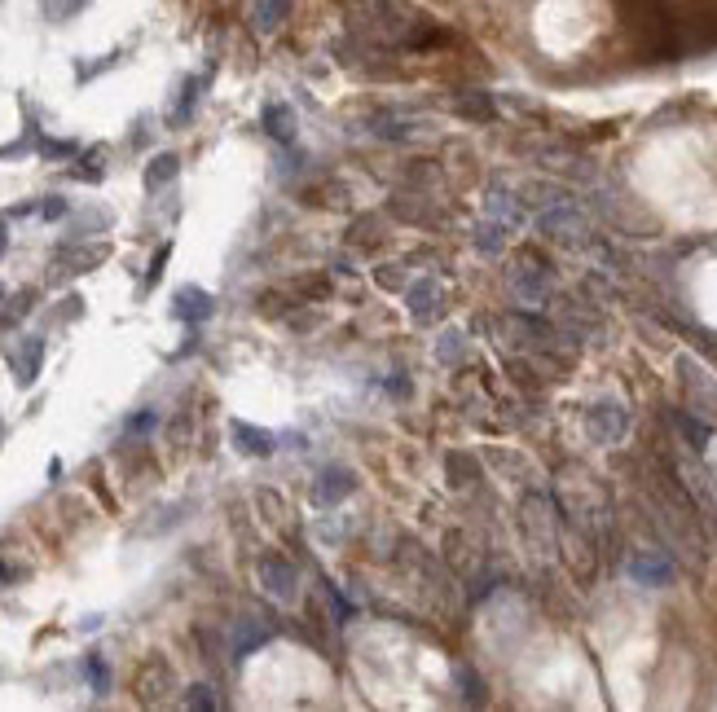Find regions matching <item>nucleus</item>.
<instances>
[{"label": "nucleus", "instance_id": "obj_13", "mask_svg": "<svg viewBox=\"0 0 717 712\" xmlns=\"http://www.w3.org/2000/svg\"><path fill=\"white\" fill-rule=\"evenodd\" d=\"M674 422H678V431H682V436L691 440V449H696V453L709 449V440H713L709 422H700V418H691V414H674Z\"/></svg>", "mask_w": 717, "mask_h": 712}, {"label": "nucleus", "instance_id": "obj_24", "mask_svg": "<svg viewBox=\"0 0 717 712\" xmlns=\"http://www.w3.org/2000/svg\"><path fill=\"white\" fill-rule=\"evenodd\" d=\"M5 247H9V233H5V220H0V255H5Z\"/></svg>", "mask_w": 717, "mask_h": 712}, {"label": "nucleus", "instance_id": "obj_7", "mask_svg": "<svg viewBox=\"0 0 717 712\" xmlns=\"http://www.w3.org/2000/svg\"><path fill=\"white\" fill-rule=\"evenodd\" d=\"M630 572H634L638 585H665L669 576H674V567H669L665 554L643 550V554H634V559H630Z\"/></svg>", "mask_w": 717, "mask_h": 712}, {"label": "nucleus", "instance_id": "obj_26", "mask_svg": "<svg viewBox=\"0 0 717 712\" xmlns=\"http://www.w3.org/2000/svg\"><path fill=\"white\" fill-rule=\"evenodd\" d=\"M0 299H5V286H0Z\"/></svg>", "mask_w": 717, "mask_h": 712}, {"label": "nucleus", "instance_id": "obj_9", "mask_svg": "<svg viewBox=\"0 0 717 712\" xmlns=\"http://www.w3.org/2000/svg\"><path fill=\"white\" fill-rule=\"evenodd\" d=\"M264 132H269L273 141H282V146H291L295 141V110L282 106V102L264 106Z\"/></svg>", "mask_w": 717, "mask_h": 712}, {"label": "nucleus", "instance_id": "obj_4", "mask_svg": "<svg viewBox=\"0 0 717 712\" xmlns=\"http://www.w3.org/2000/svg\"><path fill=\"white\" fill-rule=\"evenodd\" d=\"M260 581H264V589H269L273 598H295V567L286 563V559H278V554H269V559H260Z\"/></svg>", "mask_w": 717, "mask_h": 712}, {"label": "nucleus", "instance_id": "obj_22", "mask_svg": "<svg viewBox=\"0 0 717 712\" xmlns=\"http://www.w3.org/2000/svg\"><path fill=\"white\" fill-rule=\"evenodd\" d=\"M154 422H159V414L154 409H146V414H137V418H128V431H150Z\"/></svg>", "mask_w": 717, "mask_h": 712}, {"label": "nucleus", "instance_id": "obj_3", "mask_svg": "<svg viewBox=\"0 0 717 712\" xmlns=\"http://www.w3.org/2000/svg\"><path fill=\"white\" fill-rule=\"evenodd\" d=\"M40 365H44V339H22L18 352L9 356V370H14V383L18 387H31L40 378Z\"/></svg>", "mask_w": 717, "mask_h": 712}, {"label": "nucleus", "instance_id": "obj_8", "mask_svg": "<svg viewBox=\"0 0 717 712\" xmlns=\"http://www.w3.org/2000/svg\"><path fill=\"white\" fill-rule=\"evenodd\" d=\"M357 488V480H352V471H326L322 480H317V488H313V497H317V506H339L344 497Z\"/></svg>", "mask_w": 717, "mask_h": 712}, {"label": "nucleus", "instance_id": "obj_11", "mask_svg": "<svg viewBox=\"0 0 717 712\" xmlns=\"http://www.w3.org/2000/svg\"><path fill=\"white\" fill-rule=\"evenodd\" d=\"M295 0H256V27L260 31H278L286 18H291Z\"/></svg>", "mask_w": 717, "mask_h": 712}, {"label": "nucleus", "instance_id": "obj_12", "mask_svg": "<svg viewBox=\"0 0 717 712\" xmlns=\"http://www.w3.org/2000/svg\"><path fill=\"white\" fill-rule=\"evenodd\" d=\"M176 172H181V159L176 154H154L150 168H146V189H163L176 181Z\"/></svg>", "mask_w": 717, "mask_h": 712}, {"label": "nucleus", "instance_id": "obj_20", "mask_svg": "<svg viewBox=\"0 0 717 712\" xmlns=\"http://www.w3.org/2000/svg\"><path fill=\"white\" fill-rule=\"evenodd\" d=\"M168 255H172V247H159V255H154V260H150V273H146V291H150V286H154V282H159V277H163V264H168Z\"/></svg>", "mask_w": 717, "mask_h": 712}, {"label": "nucleus", "instance_id": "obj_25", "mask_svg": "<svg viewBox=\"0 0 717 712\" xmlns=\"http://www.w3.org/2000/svg\"><path fill=\"white\" fill-rule=\"evenodd\" d=\"M0 440H5V422H0Z\"/></svg>", "mask_w": 717, "mask_h": 712}, {"label": "nucleus", "instance_id": "obj_6", "mask_svg": "<svg viewBox=\"0 0 717 712\" xmlns=\"http://www.w3.org/2000/svg\"><path fill=\"white\" fill-rule=\"evenodd\" d=\"M229 436H234L238 453H247V458H269V453L278 449V444H273V431L251 427V422H234V427H229Z\"/></svg>", "mask_w": 717, "mask_h": 712}, {"label": "nucleus", "instance_id": "obj_15", "mask_svg": "<svg viewBox=\"0 0 717 712\" xmlns=\"http://www.w3.org/2000/svg\"><path fill=\"white\" fill-rule=\"evenodd\" d=\"M84 677H88V686H93L97 695H106L110 691V669H106V660L102 655H84Z\"/></svg>", "mask_w": 717, "mask_h": 712}, {"label": "nucleus", "instance_id": "obj_17", "mask_svg": "<svg viewBox=\"0 0 717 712\" xmlns=\"http://www.w3.org/2000/svg\"><path fill=\"white\" fill-rule=\"evenodd\" d=\"M84 5H88V0H44V14H49L53 22H66L71 14H80Z\"/></svg>", "mask_w": 717, "mask_h": 712}, {"label": "nucleus", "instance_id": "obj_14", "mask_svg": "<svg viewBox=\"0 0 717 712\" xmlns=\"http://www.w3.org/2000/svg\"><path fill=\"white\" fill-rule=\"evenodd\" d=\"M198 93H203V80H185V88H181V102H176V110H172V124L181 128V124H190V115H194V106H198Z\"/></svg>", "mask_w": 717, "mask_h": 712}, {"label": "nucleus", "instance_id": "obj_21", "mask_svg": "<svg viewBox=\"0 0 717 712\" xmlns=\"http://www.w3.org/2000/svg\"><path fill=\"white\" fill-rule=\"evenodd\" d=\"M480 247L489 251V255H493V251H502V229H498V225H484V238H480Z\"/></svg>", "mask_w": 717, "mask_h": 712}, {"label": "nucleus", "instance_id": "obj_19", "mask_svg": "<svg viewBox=\"0 0 717 712\" xmlns=\"http://www.w3.org/2000/svg\"><path fill=\"white\" fill-rule=\"evenodd\" d=\"M185 704L190 708H220V699L212 695V686H190V691H185Z\"/></svg>", "mask_w": 717, "mask_h": 712}, {"label": "nucleus", "instance_id": "obj_10", "mask_svg": "<svg viewBox=\"0 0 717 712\" xmlns=\"http://www.w3.org/2000/svg\"><path fill=\"white\" fill-rule=\"evenodd\" d=\"M550 238H559V242H581V233H586V220L577 216V211H555V216H546L542 220Z\"/></svg>", "mask_w": 717, "mask_h": 712}, {"label": "nucleus", "instance_id": "obj_1", "mask_svg": "<svg viewBox=\"0 0 717 712\" xmlns=\"http://www.w3.org/2000/svg\"><path fill=\"white\" fill-rule=\"evenodd\" d=\"M586 427L599 444H621L625 431H630V414H625V405H616V400H599V405L590 409Z\"/></svg>", "mask_w": 717, "mask_h": 712}, {"label": "nucleus", "instance_id": "obj_5", "mask_svg": "<svg viewBox=\"0 0 717 712\" xmlns=\"http://www.w3.org/2000/svg\"><path fill=\"white\" fill-rule=\"evenodd\" d=\"M212 295L203 291V286H181L176 291V299H172V313L181 317V321H190V326H198V321H207L212 317Z\"/></svg>", "mask_w": 717, "mask_h": 712}, {"label": "nucleus", "instance_id": "obj_16", "mask_svg": "<svg viewBox=\"0 0 717 712\" xmlns=\"http://www.w3.org/2000/svg\"><path fill=\"white\" fill-rule=\"evenodd\" d=\"M515 286H520V291L528 295V304H537V299L546 295V277L537 273V264H524V273L515 277Z\"/></svg>", "mask_w": 717, "mask_h": 712}, {"label": "nucleus", "instance_id": "obj_2", "mask_svg": "<svg viewBox=\"0 0 717 712\" xmlns=\"http://www.w3.org/2000/svg\"><path fill=\"white\" fill-rule=\"evenodd\" d=\"M678 370H682V387H687V396H691V409L709 414V409L717 405V383H713V374H709V370H700V365L691 361V356H682Z\"/></svg>", "mask_w": 717, "mask_h": 712}, {"label": "nucleus", "instance_id": "obj_23", "mask_svg": "<svg viewBox=\"0 0 717 712\" xmlns=\"http://www.w3.org/2000/svg\"><path fill=\"white\" fill-rule=\"evenodd\" d=\"M40 211H44V220H58V216H66V203H62V198H49Z\"/></svg>", "mask_w": 717, "mask_h": 712}, {"label": "nucleus", "instance_id": "obj_18", "mask_svg": "<svg viewBox=\"0 0 717 712\" xmlns=\"http://www.w3.org/2000/svg\"><path fill=\"white\" fill-rule=\"evenodd\" d=\"M432 299H436V282H418L414 291H410V304H414V313H418V317L432 313Z\"/></svg>", "mask_w": 717, "mask_h": 712}]
</instances>
